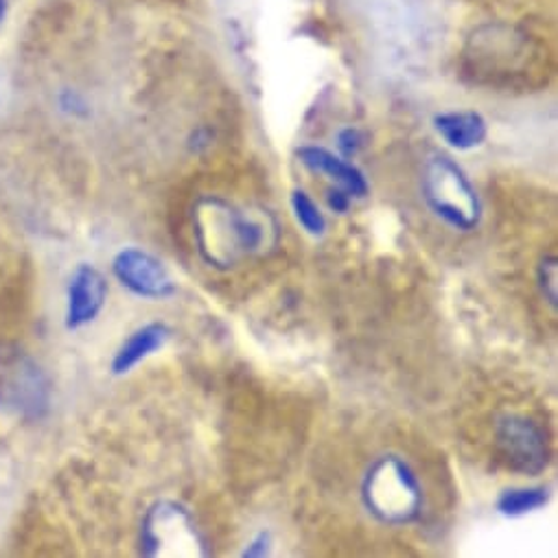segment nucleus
Wrapping results in <instances>:
<instances>
[{
    "mask_svg": "<svg viewBox=\"0 0 558 558\" xmlns=\"http://www.w3.org/2000/svg\"><path fill=\"white\" fill-rule=\"evenodd\" d=\"M497 449L504 462L523 475H541L549 464L547 436L523 414H504L495 425Z\"/></svg>",
    "mask_w": 558,
    "mask_h": 558,
    "instance_id": "6",
    "label": "nucleus"
},
{
    "mask_svg": "<svg viewBox=\"0 0 558 558\" xmlns=\"http://www.w3.org/2000/svg\"><path fill=\"white\" fill-rule=\"evenodd\" d=\"M5 14V0H0V19H3Z\"/></svg>",
    "mask_w": 558,
    "mask_h": 558,
    "instance_id": "18",
    "label": "nucleus"
},
{
    "mask_svg": "<svg viewBox=\"0 0 558 558\" xmlns=\"http://www.w3.org/2000/svg\"><path fill=\"white\" fill-rule=\"evenodd\" d=\"M141 549L149 558H199L210 554L193 512L173 499H160L145 512Z\"/></svg>",
    "mask_w": 558,
    "mask_h": 558,
    "instance_id": "4",
    "label": "nucleus"
},
{
    "mask_svg": "<svg viewBox=\"0 0 558 558\" xmlns=\"http://www.w3.org/2000/svg\"><path fill=\"white\" fill-rule=\"evenodd\" d=\"M112 274L128 292L145 301H165L175 294L165 263L141 247H123L112 260Z\"/></svg>",
    "mask_w": 558,
    "mask_h": 558,
    "instance_id": "7",
    "label": "nucleus"
},
{
    "mask_svg": "<svg viewBox=\"0 0 558 558\" xmlns=\"http://www.w3.org/2000/svg\"><path fill=\"white\" fill-rule=\"evenodd\" d=\"M549 501V490L543 486H525V488H508L504 490L497 501L495 508L499 514L508 517V519H517V517H525L530 512L541 510L543 506H547Z\"/></svg>",
    "mask_w": 558,
    "mask_h": 558,
    "instance_id": "12",
    "label": "nucleus"
},
{
    "mask_svg": "<svg viewBox=\"0 0 558 558\" xmlns=\"http://www.w3.org/2000/svg\"><path fill=\"white\" fill-rule=\"evenodd\" d=\"M108 301V283L104 274L88 265L82 263L69 283V294H66V329L77 331L90 323L97 320V316L104 312Z\"/></svg>",
    "mask_w": 558,
    "mask_h": 558,
    "instance_id": "8",
    "label": "nucleus"
},
{
    "mask_svg": "<svg viewBox=\"0 0 558 558\" xmlns=\"http://www.w3.org/2000/svg\"><path fill=\"white\" fill-rule=\"evenodd\" d=\"M421 191L429 210L447 226L462 232L475 230L480 226L484 213L482 199L456 160L447 156H434L425 165Z\"/></svg>",
    "mask_w": 558,
    "mask_h": 558,
    "instance_id": "3",
    "label": "nucleus"
},
{
    "mask_svg": "<svg viewBox=\"0 0 558 558\" xmlns=\"http://www.w3.org/2000/svg\"><path fill=\"white\" fill-rule=\"evenodd\" d=\"M49 408L51 381L45 368L21 347L0 344V410L38 421Z\"/></svg>",
    "mask_w": 558,
    "mask_h": 558,
    "instance_id": "5",
    "label": "nucleus"
},
{
    "mask_svg": "<svg viewBox=\"0 0 558 558\" xmlns=\"http://www.w3.org/2000/svg\"><path fill=\"white\" fill-rule=\"evenodd\" d=\"M364 132H360L357 128H347L338 134V147L342 151V158H353L360 154V149L364 147Z\"/></svg>",
    "mask_w": 558,
    "mask_h": 558,
    "instance_id": "15",
    "label": "nucleus"
},
{
    "mask_svg": "<svg viewBox=\"0 0 558 558\" xmlns=\"http://www.w3.org/2000/svg\"><path fill=\"white\" fill-rule=\"evenodd\" d=\"M271 549V532L269 530H260L258 534H254V538L245 545V549L241 551V556L247 558H263L267 556Z\"/></svg>",
    "mask_w": 558,
    "mask_h": 558,
    "instance_id": "16",
    "label": "nucleus"
},
{
    "mask_svg": "<svg viewBox=\"0 0 558 558\" xmlns=\"http://www.w3.org/2000/svg\"><path fill=\"white\" fill-rule=\"evenodd\" d=\"M366 510L388 525L412 523L423 508V488L414 469L397 453L381 456L362 484Z\"/></svg>",
    "mask_w": 558,
    "mask_h": 558,
    "instance_id": "2",
    "label": "nucleus"
},
{
    "mask_svg": "<svg viewBox=\"0 0 558 558\" xmlns=\"http://www.w3.org/2000/svg\"><path fill=\"white\" fill-rule=\"evenodd\" d=\"M193 236L210 267L228 269L263 250L267 226L223 197H204L193 213Z\"/></svg>",
    "mask_w": 558,
    "mask_h": 558,
    "instance_id": "1",
    "label": "nucleus"
},
{
    "mask_svg": "<svg viewBox=\"0 0 558 558\" xmlns=\"http://www.w3.org/2000/svg\"><path fill=\"white\" fill-rule=\"evenodd\" d=\"M290 204H292V210H294V217L296 221L301 223V228L312 234V236H323L327 232V217L325 213L320 210V206L312 199V195L303 189H296L292 191V197H290Z\"/></svg>",
    "mask_w": 558,
    "mask_h": 558,
    "instance_id": "13",
    "label": "nucleus"
},
{
    "mask_svg": "<svg viewBox=\"0 0 558 558\" xmlns=\"http://www.w3.org/2000/svg\"><path fill=\"white\" fill-rule=\"evenodd\" d=\"M169 338H171V331L165 323H149V325L136 329L114 353V360L110 364L112 375L121 377V375L132 373L141 362H145L147 357L158 353L167 344Z\"/></svg>",
    "mask_w": 558,
    "mask_h": 558,
    "instance_id": "10",
    "label": "nucleus"
},
{
    "mask_svg": "<svg viewBox=\"0 0 558 558\" xmlns=\"http://www.w3.org/2000/svg\"><path fill=\"white\" fill-rule=\"evenodd\" d=\"M301 162L320 175H327L336 182V186L344 189L351 197H366L368 195V180L353 162H349L342 156H336L333 151L316 145H307L299 149Z\"/></svg>",
    "mask_w": 558,
    "mask_h": 558,
    "instance_id": "9",
    "label": "nucleus"
},
{
    "mask_svg": "<svg viewBox=\"0 0 558 558\" xmlns=\"http://www.w3.org/2000/svg\"><path fill=\"white\" fill-rule=\"evenodd\" d=\"M538 286L545 301L556 307L558 301V260L556 256H545L538 267Z\"/></svg>",
    "mask_w": 558,
    "mask_h": 558,
    "instance_id": "14",
    "label": "nucleus"
},
{
    "mask_svg": "<svg viewBox=\"0 0 558 558\" xmlns=\"http://www.w3.org/2000/svg\"><path fill=\"white\" fill-rule=\"evenodd\" d=\"M327 204H329V208H331L333 213L344 215V213L349 210V206H351V195H349L344 189L333 186V189L327 191Z\"/></svg>",
    "mask_w": 558,
    "mask_h": 558,
    "instance_id": "17",
    "label": "nucleus"
},
{
    "mask_svg": "<svg viewBox=\"0 0 558 558\" xmlns=\"http://www.w3.org/2000/svg\"><path fill=\"white\" fill-rule=\"evenodd\" d=\"M434 128L440 134V138L458 151H471V149L480 147L488 136L486 121L477 112H445V114H438L434 119Z\"/></svg>",
    "mask_w": 558,
    "mask_h": 558,
    "instance_id": "11",
    "label": "nucleus"
}]
</instances>
